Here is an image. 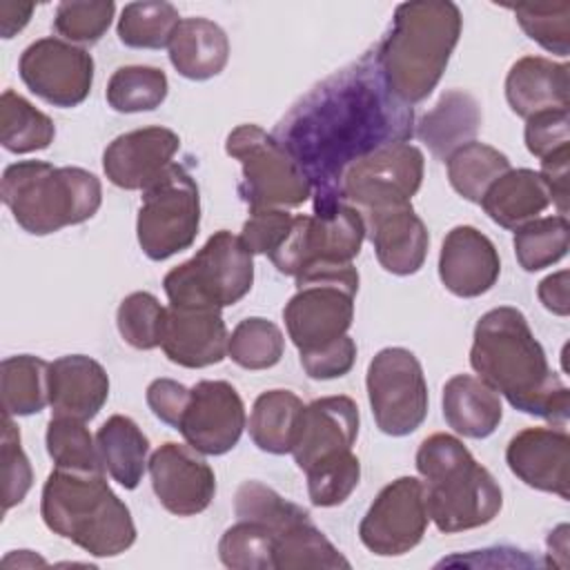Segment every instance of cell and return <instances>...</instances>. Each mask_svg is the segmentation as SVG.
Masks as SVG:
<instances>
[{
  "label": "cell",
  "instance_id": "6da1fadb",
  "mask_svg": "<svg viewBox=\"0 0 570 570\" xmlns=\"http://www.w3.org/2000/svg\"><path fill=\"white\" fill-rule=\"evenodd\" d=\"M414 131V109L390 91L372 49L312 87L278 122L274 138L307 176L318 214L341 205V183L354 163L410 142Z\"/></svg>",
  "mask_w": 570,
  "mask_h": 570
},
{
  "label": "cell",
  "instance_id": "7a4b0ae2",
  "mask_svg": "<svg viewBox=\"0 0 570 570\" xmlns=\"http://www.w3.org/2000/svg\"><path fill=\"white\" fill-rule=\"evenodd\" d=\"M470 365L514 410L554 425L568 421L570 390L548 365V356L521 309L501 305L476 321Z\"/></svg>",
  "mask_w": 570,
  "mask_h": 570
},
{
  "label": "cell",
  "instance_id": "3957f363",
  "mask_svg": "<svg viewBox=\"0 0 570 570\" xmlns=\"http://www.w3.org/2000/svg\"><path fill=\"white\" fill-rule=\"evenodd\" d=\"M463 27L450 0H412L394 9L387 36L374 47L390 91L405 105L425 100L439 85Z\"/></svg>",
  "mask_w": 570,
  "mask_h": 570
},
{
  "label": "cell",
  "instance_id": "277c9868",
  "mask_svg": "<svg viewBox=\"0 0 570 570\" xmlns=\"http://www.w3.org/2000/svg\"><path fill=\"white\" fill-rule=\"evenodd\" d=\"M40 514L53 534L91 557H118L136 541L131 512L109 488L105 472L51 470L42 485Z\"/></svg>",
  "mask_w": 570,
  "mask_h": 570
},
{
  "label": "cell",
  "instance_id": "5b68a950",
  "mask_svg": "<svg viewBox=\"0 0 570 570\" xmlns=\"http://www.w3.org/2000/svg\"><path fill=\"white\" fill-rule=\"evenodd\" d=\"M416 470L428 514L445 534L488 525L503 508V492L490 470L452 434L428 436L416 450Z\"/></svg>",
  "mask_w": 570,
  "mask_h": 570
},
{
  "label": "cell",
  "instance_id": "8992f818",
  "mask_svg": "<svg viewBox=\"0 0 570 570\" xmlns=\"http://www.w3.org/2000/svg\"><path fill=\"white\" fill-rule=\"evenodd\" d=\"M2 200L13 220L33 236H47L96 216L102 203L100 180L82 167H53L45 160H18L2 171Z\"/></svg>",
  "mask_w": 570,
  "mask_h": 570
},
{
  "label": "cell",
  "instance_id": "52a82bcc",
  "mask_svg": "<svg viewBox=\"0 0 570 570\" xmlns=\"http://www.w3.org/2000/svg\"><path fill=\"white\" fill-rule=\"evenodd\" d=\"M254 254L240 236L220 229L163 278L171 307L223 309L238 303L254 283Z\"/></svg>",
  "mask_w": 570,
  "mask_h": 570
},
{
  "label": "cell",
  "instance_id": "ba28073f",
  "mask_svg": "<svg viewBox=\"0 0 570 570\" xmlns=\"http://www.w3.org/2000/svg\"><path fill=\"white\" fill-rule=\"evenodd\" d=\"M356 292L358 272L352 263L312 267L296 276V292L287 301L283 318L298 354L321 350L347 334Z\"/></svg>",
  "mask_w": 570,
  "mask_h": 570
},
{
  "label": "cell",
  "instance_id": "9c48e42d",
  "mask_svg": "<svg viewBox=\"0 0 570 570\" xmlns=\"http://www.w3.org/2000/svg\"><path fill=\"white\" fill-rule=\"evenodd\" d=\"M227 156L236 158L243 169L238 196L249 207L258 209H292L301 207L312 196V185L296 160L258 125H238L227 134Z\"/></svg>",
  "mask_w": 570,
  "mask_h": 570
},
{
  "label": "cell",
  "instance_id": "30bf717a",
  "mask_svg": "<svg viewBox=\"0 0 570 570\" xmlns=\"http://www.w3.org/2000/svg\"><path fill=\"white\" fill-rule=\"evenodd\" d=\"M200 227V194L191 174L171 163L147 189L136 218V236L142 254L165 261L189 249Z\"/></svg>",
  "mask_w": 570,
  "mask_h": 570
},
{
  "label": "cell",
  "instance_id": "8fae6325",
  "mask_svg": "<svg viewBox=\"0 0 570 570\" xmlns=\"http://www.w3.org/2000/svg\"><path fill=\"white\" fill-rule=\"evenodd\" d=\"M365 240V223L356 207L341 203L330 212L294 216L285 243L269 256L278 272L298 276L312 267L352 263Z\"/></svg>",
  "mask_w": 570,
  "mask_h": 570
},
{
  "label": "cell",
  "instance_id": "7c38bea8",
  "mask_svg": "<svg viewBox=\"0 0 570 570\" xmlns=\"http://www.w3.org/2000/svg\"><path fill=\"white\" fill-rule=\"evenodd\" d=\"M367 399L376 428L390 436H407L428 416V383L414 352L383 347L367 365Z\"/></svg>",
  "mask_w": 570,
  "mask_h": 570
},
{
  "label": "cell",
  "instance_id": "4fadbf2b",
  "mask_svg": "<svg viewBox=\"0 0 570 570\" xmlns=\"http://www.w3.org/2000/svg\"><path fill=\"white\" fill-rule=\"evenodd\" d=\"M423 151L410 142L387 145L354 163L341 183V203L358 212L410 203L421 189Z\"/></svg>",
  "mask_w": 570,
  "mask_h": 570
},
{
  "label": "cell",
  "instance_id": "5bb4252c",
  "mask_svg": "<svg viewBox=\"0 0 570 570\" xmlns=\"http://www.w3.org/2000/svg\"><path fill=\"white\" fill-rule=\"evenodd\" d=\"M428 523L423 481L399 476L376 494L361 519L358 537L372 554L401 557L421 543Z\"/></svg>",
  "mask_w": 570,
  "mask_h": 570
},
{
  "label": "cell",
  "instance_id": "9a60e30c",
  "mask_svg": "<svg viewBox=\"0 0 570 570\" xmlns=\"http://www.w3.org/2000/svg\"><path fill=\"white\" fill-rule=\"evenodd\" d=\"M18 71L31 94L62 109L85 102L94 85L91 53L60 38L31 42L20 56Z\"/></svg>",
  "mask_w": 570,
  "mask_h": 570
},
{
  "label": "cell",
  "instance_id": "2e32d148",
  "mask_svg": "<svg viewBox=\"0 0 570 570\" xmlns=\"http://www.w3.org/2000/svg\"><path fill=\"white\" fill-rule=\"evenodd\" d=\"M358 405L345 394L307 403L298 419L292 448L296 465L307 474L316 468L347 459L358 436Z\"/></svg>",
  "mask_w": 570,
  "mask_h": 570
},
{
  "label": "cell",
  "instance_id": "e0dca14e",
  "mask_svg": "<svg viewBox=\"0 0 570 570\" xmlns=\"http://www.w3.org/2000/svg\"><path fill=\"white\" fill-rule=\"evenodd\" d=\"M176 430L200 454L229 452L245 430L240 394L227 381H198Z\"/></svg>",
  "mask_w": 570,
  "mask_h": 570
},
{
  "label": "cell",
  "instance_id": "ac0fdd59",
  "mask_svg": "<svg viewBox=\"0 0 570 570\" xmlns=\"http://www.w3.org/2000/svg\"><path fill=\"white\" fill-rule=\"evenodd\" d=\"M149 476L160 505L176 517H194L216 494L212 465L191 445L167 441L149 456Z\"/></svg>",
  "mask_w": 570,
  "mask_h": 570
},
{
  "label": "cell",
  "instance_id": "d6986e66",
  "mask_svg": "<svg viewBox=\"0 0 570 570\" xmlns=\"http://www.w3.org/2000/svg\"><path fill=\"white\" fill-rule=\"evenodd\" d=\"M510 472L525 485L570 499V436L557 428H525L505 448Z\"/></svg>",
  "mask_w": 570,
  "mask_h": 570
},
{
  "label": "cell",
  "instance_id": "ffe728a7",
  "mask_svg": "<svg viewBox=\"0 0 570 570\" xmlns=\"http://www.w3.org/2000/svg\"><path fill=\"white\" fill-rule=\"evenodd\" d=\"M178 147V134L167 127H142L120 134L102 154L105 176L111 185L127 191L147 189L171 165Z\"/></svg>",
  "mask_w": 570,
  "mask_h": 570
},
{
  "label": "cell",
  "instance_id": "44dd1931",
  "mask_svg": "<svg viewBox=\"0 0 570 570\" xmlns=\"http://www.w3.org/2000/svg\"><path fill=\"white\" fill-rule=\"evenodd\" d=\"M365 236L374 245L381 267L396 276L416 274L428 256L430 234L412 203L361 212Z\"/></svg>",
  "mask_w": 570,
  "mask_h": 570
},
{
  "label": "cell",
  "instance_id": "7402d4cb",
  "mask_svg": "<svg viewBox=\"0 0 570 570\" xmlns=\"http://www.w3.org/2000/svg\"><path fill=\"white\" fill-rule=\"evenodd\" d=\"M501 274L494 243L472 225L452 227L441 245L439 278L459 298H476L490 292Z\"/></svg>",
  "mask_w": 570,
  "mask_h": 570
},
{
  "label": "cell",
  "instance_id": "603a6c76",
  "mask_svg": "<svg viewBox=\"0 0 570 570\" xmlns=\"http://www.w3.org/2000/svg\"><path fill=\"white\" fill-rule=\"evenodd\" d=\"M227 325L220 309L209 307H167L163 352L189 370L209 367L227 356Z\"/></svg>",
  "mask_w": 570,
  "mask_h": 570
},
{
  "label": "cell",
  "instance_id": "cb8c5ba5",
  "mask_svg": "<svg viewBox=\"0 0 570 570\" xmlns=\"http://www.w3.org/2000/svg\"><path fill=\"white\" fill-rule=\"evenodd\" d=\"M109 399L105 367L85 354H67L49 363V405L53 416L91 421Z\"/></svg>",
  "mask_w": 570,
  "mask_h": 570
},
{
  "label": "cell",
  "instance_id": "d4e9b609",
  "mask_svg": "<svg viewBox=\"0 0 570 570\" xmlns=\"http://www.w3.org/2000/svg\"><path fill=\"white\" fill-rule=\"evenodd\" d=\"M570 67L543 56L519 58L505 76V98L510 109L530 118L550 109H568V80Z\"/></svg>",
  "mask_w": 570,
  "mask_h": 570
},
{
  "label": "cell",
  "instance_id": "484cf974",
  "mask_svg": "<svg viewBox=\"0 0 570 570\" xmlns=\"http://www.w3.org/2000/svg\"><path fill=\"white\" fill-rule=\"evenodd\" d=\"M441 405L445 423L465 439L490 436L503 419L499 394L470 374H456L443 385Z\"/></svg>",
  "mask_w": 570,
  "mask_h": 570
},
{
  "label": "cell",
  "instance_id": "4316f807",
  "mask_svg": "<svg viewBox=\"0 0 570 570\" xmlns=\"http://www.w3.org/2000/svg\"><path fill=\"white\" fill-rule=\"evenodd\" d=\"M167 49L174 69L189 80H209L229 60L227 33L207 18H183Z\"/></svg>",
  "mask_w": 570,
  "mask_h": 570
},
{
  "label": "cell",
  "instance_id": "83f0119b",
  "mask_svg": "<svg viewBox=\"0 0 570 570\" xmlns=\"http://www.w3.org/2000/svg\"><path fill=\"white\" fill-rule=\"evenodd\" d=\"M483 212L503 229H517L530 220H534L543 209L552 205L550 191L539 171L521 167L508 169L499 176L481 203Z\"/></svg>",
  "mask_w": 570,
  "mask_h": 570
},
{
  "label": "cell",
  "instance_id": "f1b7e54d",
  "mask_svg": "<svg viewBox=\"0 0 570 570\" xmlns=\"http://www.w3.org/2000/svg\"><path fill=\"white\" fill-rule=\"evenodd\" d=\"M481 125V109L474 96L461 89H450L441 100L419 120L414 136H419L434 158L448 160V156L472 142Z\"/></svg>",
  "mask_w": 570,
  "mask_h": 570
},
{
  "label": "cell",
  "instance_id": "f546056e",
  "mask_svg": "<svg viewBox=\"0 0 570 570\" xmlns=\"http://www.w3.org/2000/svg\"><path fill=\"white\" fill-rule=\"evenodd\" d=\"M96 448L105 472L125 490L138 488L147 470L149 439L129 416L114 414L96 432Z\"/></svg>",
  "mask_w": 570,
  "mask_h": 570
},
{
  "label": "cell",
  "instance_id": "4dcf8cb0",
  "mask_svg": "<svg viewBox=\"0 0 570 570\" xmlns=\"http://www.w3.org/2000/svg\"><path fill=\"white\" fill-rule=\"evenodd\" d=\"M274 534V570H338L352 563L341 550L314 525L312 517H303Z\"/></svg>",
  "mask_w": 570,
  "mask_h": 570
},
{
  "label": "cell",
  "instance_id": "1f68e13d",
  "mask_svg": "<svg viewBox=\"0 0 570 570\" xmlns=\"http://www.w3.org/2000/svg\"><path fill=\"white\" fill-rule=\"evenodd\" d=\"M303 407V401L289 390L263 392L249 414V436L254 445L269 454L292 452Z\"/></svg>",
  "mask_w": 570,
  "mask_h": 570
},
{
  "label": "cell",
  "instance_id": "d6a6232c",
  "mask_svg": "<svg viewBox=\"0 0 570 570\" xmlns=\"http://www.w3.org/2000/svg\"><path fill=\"white\" fill-rule=\"evenodd\" d=\"M2 410L7 416H29L49 403V363L33 354L7 356L0 365Z\"/></svg>",
  "mask_w": 570,
  "mask_h": 570
},
{
  "label": "cell",
  "instance_id": "836d02e7",
  "mask_svg": "<svg viewBox=\"0 0 570 570\" xmlns=\"http://www.w3.org/2000/svg\"><path fill=\"white\" fill-rule=\"evenodd\" d=\"M448 180L452 189L470 203H481L488 187L503 176L510 167V160L503 151L492 145L472 140L454 149L448 160Z\"/></svg>",
  "mask_w": 570,
  "mask_h": 570
},
{
  "label": "cell",
  "instance_id": "e575fe53",
  "mask_svg": "<svg viewBox=\"0 0 570 570\" xmlns=\"http://www.w3.org/2000/svg\"><path fill=\"white\" fill-rule=\"evenodd\" d=\"M53 120L13 89L0 96V142L11 154H31L53 142Z\"/></svg>",
  "mask_w": 570,
  "mask_h": 570
},
{
  "label": "cell",
  "instance_id": "d590c367",
  "mask_svg": "<svg viewBox=\"0 0 570 570\" xmlns=\"http://www.w3.org/2000/svg\"><path fill=\"white\" fill-rule=\"evenodd\" d=\"M180 22L178 9L171 2L147 0L129 2L122 7L118 18V38L131 49H163Z\"/></svg>",
  "mask_w": 570,
  "mask_h": 570
},
{
  "label": "cell",
  "instance_id": "8d00e7d4",
  "mask_svg": "<svg viewBox=\"0 0 570 570\" xmlns=\"http://www.w3.org/2000/svg\"><path fill=\"white\" fill-rule=\"evenodd\" d=\"M169 82L163 69L147 65L120 67L107 82V102L114 111L138 114L154 111L167 98Z\"/></svg>",
  "mask_w": 570,
  "mask_h": 570
},
{
  "label": "cell",
  "instance_id": "74e56055",
  "mask_svg": "<svg viewBox=\"0 0 570 570\" xmlns=\"http://www.w3.org/2000/svg\"><path fill=\"white\" fill-rule=\"evenodd\" d=\"M514 254L525 272H539L568 254V216L534 218L514 229Z\"/></svg>",
  "mask_w": 570,
  "mask_h": 570
},
{
  "label": "cell",
  "instance_id": "f35d334b",
  "mask_svg": "<svg viewBox=\"0 0 570 570\" xmlns=\"http://www.w3.org/2000/svg\"><path fill=\"white\" fill-rule=\"evenodd\" d=\"M285 352L281 327L263 316L243 318L227 341V356L243 370L274 367Z\"/></svg>",
  "mask_w": 570,
  "mask_h": 570
},
{
  "label": "cell",
  "instance_id": "ab89813d",
  "mask_svg": "<svg viewBox=\"0 0 570 570\" xmlns=\"http://www.w3.org/2000/svg\"><path fill=\"white\" fill-rule=\"evenodd\" d=\"M45 441L56 468L76 472H105L96 441L85 421L71 416H51Z\"/></svg>",
  "mask_w": 570,
  "mask_h": 570
},
{
  "label": "cell",
  "instance_id": "60d3db41",
  "mask_svg": "<svg viewBox=\"0 0 570 570\" xmlns=\"http://www.w3.org/2000/svg\"><path fill=\"white\" fill-rule=\"evenodd\" d=\"M218 557L234 570H274V534L258 521L238 519L223 532Z\"/></svg>",
  "mask_w": 570,
  "mask_h": 570
},
{
  "label": "cell",
  "instance_id": "b9f144b4",
  "mask_svg": "<svg viewBox=\"0 0 570 570\" xmlns=\"http://www.w3.org/2000/svg\"><path fill=\"white\" fill-rule=\"evenodd\" d=\"M167 307L149 292H131L116 312V325L125 343L136 350L160 347L165 334Z\"/></svg>",
  "mask_w": 570,
  "mask_h": 570
},
{
  "label": "cell",
  "instance_id": "7bdbcfd3",
  "mask_svg": "<svg viewBox=\"0 0 570 570\" xmlns=\"http://www.w3.org/2000/svg\"><path fill=\"white\" fill-rule=\"evenodd\" d=\"M519 27L530 40L561 58L570 51V2L517 4L512 7Z\"/></svg>",
  "mask_w": 570,
  "mask_h": 570
},
{
  "label": "cell",
  "instance_id": "ee69618b",
  "mask_svg": "<svg viewBox=\"0 0 570 570\" xmlns=\"http://www.w3.org/2000/svg\"><path fill=\"white\" fill-rule=\"evenodd\" d=\"M116 13V4L111 0L105 2H87V0H67L56 7L53 29L67 42L94 45L98 42Z\"/></svg>",
  "mask_w": 570,
  "mask_h": 570
},
{
  "label": "cell",
  "instance_id": "f6af8a7d",
  "mask_svg": "<svg viewBox=\"0 0 570 570\" xmlns=\"http://www.w3.org/2000/svg\"><path fill=\"white\" fill-rule=\"evenodd\" d=\"M361 479V461L350 454L343 461L307 472V494L316 508H334L350 499Z\"/></svg>",
  "mask_w": 570,
  "mask_h": 570
},
{
  "label": "cell",
  "instance_id": "bcb514c9",
  "mask_svg": "<svg viewBox=\"0 0 570 570\" xmlns=\"http://www.w3.org/2000/svg\"><path fill=\"white\" fill-rule=\"evenodd\" d=\"M2 510L9 512L13 505L22 503L33 483L31 463L20 445V432L11 416L4 414L2 421Z\"/></svg>",
  "mask_w": 570,
  "mask_h": 570
},
{
  "label": "cell",
  "instance_id": "7dc6e473",
  "mask_svg": "<svg viewBox=\"0 0 570 570\" xmlns=\"http://www.w3.org/2000/svg\"><path fill=\"white\" fill-rule=\"evenodd\" d=\"M292 225L294 216L287 209L249 212V218L240 229V240L252 254L272 256L289 236Z\"/></svg>",
  "mask_w": 570,
  "mask_h": 570
},
{
  "label": "cell",
  "instance_id": "c3c4849f",
  "mask_svg": "<svg viewBox=\"0 0 570 570\" xmlns=\"http://www.w3.org/2000/svg\"><path fill=\"white\" fill-rule=\"evenodd\" d=\"M525 147L532 156L543 160L546 156L570 147L568 109H550L534 114L525 120Z\"/></svg>",
  "mask_w": 570,
  "mask_h": 570
},
{
  "label": "cell",
  "instance_id": "681fc988",
  "mask_svg": "<svg viewBox=\"0 0 570 570\" xmlns=\"http://www.w3.org/2000/svg\"><path fill=\"white\" fill-rule=\"evenodd\" d=\"M298 356H301V365L309 379L330 381V379L345 376L354 367L356 343L350 334H345L338 341H334L321 350L298 354Z\"/></svg>",
  "mask_w": 570,
  "mask_h": 570
},
{
  "label": "cell",
  "instance_id": "f907efd6",
  "mask_svg": "<svg viewBox=\"0 0 570 570\" xmlns=\"http://www.w3.org/2000/svg\"><path fill=\"white\" fill-rule=\"evenodd\" d=\"M189 394L191 390L174 379H156L147 387V405L156 419L176 430L189 403Z\"/></svg>",
  "mask_w": 570,
  "mask_h": 570
},
{
  "label": "cell",
  "instance_id": "816d5d0a",
  "mask_svg": "<svg viewBox=\"0 0 570 570\" xmlns=\"http://www.w3.org/2000/svg\"><path fill=\"white\" fill-rule=\"evenodd\" d=\"M568 163H570V147H563L546 156L541 160V171H539L559 216L568 214Z\"/></svg>",
  "mask_w": 570,
  "mask_h": 570
},
{
  "label": "cell",
  "instance_id": "f5cc1de1",
  "mask_svg": "<svg viewBox=\"0 0 570 570\" xmlns=\"http://www.w3.org/2000/svg\"><path fill=\"white\" fill-rule=\"evenodd\" d=\"M537 294L548 312L557 316H568V269L546 276L539 283Z\"/></svg>",
  "mask_w": 570,
  "mask_h": 570
},
{
  "label": "cell",
  "instance_id": "db71d44e",
  "mask_svg": "<svg viewBox=\"0 0 570 570\" xmlns=\"http://www.w3.org/2000/svg\"><path fill=\"white\" fill-rule=\"evenodd\" d=\"M33 13L31 2H0V33L4 40L24 29Z\"/></svg>",
  "mask_w": 570,
  "mask_h": 570
}]
</instances>
